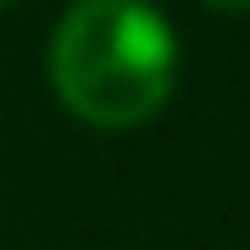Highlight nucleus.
<instances>
[{"instance_id": "f257e3e1", "label": "nucleus", "mask_w": 250, "mask_h": 250, "mask_svg": "<svg viewBox=\"0 0 250 250\" xmlns=\"http://www.w3.org/2000/svg\"><path fill=\"white\" fill-rule=\"evenodd\" d=\"M45 78L83 128H139L178 89V28L150 0H72L50 28Z\"/></svg>"}, {"instance_id": "f03ea898", "label": "nucleus", "mask_w": 250, "mask_h": 250, "mask_svg": "<svg viewBox=\"0 0 250 250\" xmlns=\"http://www.w3.org/2000/svg\"><path fill=\"white\" fill-rule=\"evenodd\" d=\"M200 6H211V11H228V17H245V11H250V0H200Z\"/></svg>"}, {"instance_id": "7ed1b4c3", "label": "nucleus", "mask_w": 250, "mask_h": 250, "mask_svg": "<svg viewBox=\"0 0 250 250\" xmlns=\"http://www.w3.org/2000/svg\"><path fill=\"white\" fill-rule=\"evenodd\" d=\"M6 6H17V0H0V11H6Z\"/></svg>"}]
</instances>
